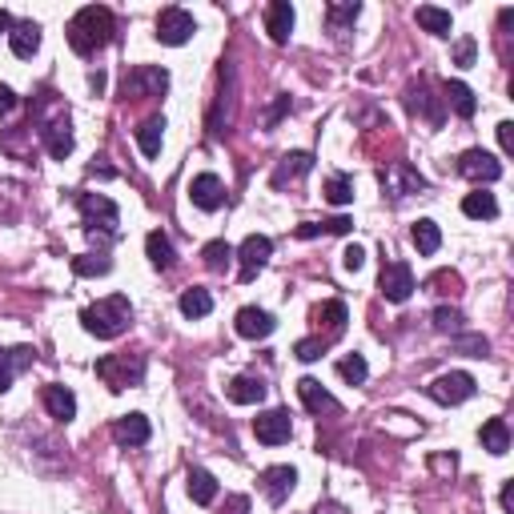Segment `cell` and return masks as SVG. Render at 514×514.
Instances as JSON below:
<instances>
[{
	"label": "cell",
	"mask_w": 514,
	"mask_h": 514,
	"mask_svg": "<svg viewBox=\"0 0 514 514\" xmlns=\"http://www.w3.org/2000/svg\"><path fill=\"white\" fill-rule=\"evenodd\" d=\"M33 121L41 129V141L49 149V157L53 161H65L73 153V125H69V109L57 101L49 88L33 96Z\"/></svg>",
	"instance_id": "6da1fadb"
},
{
	"label": "cell",
	"mask_w": 514,
	"mask_h": 514,
	"mask_svg": "<svg viewBox=\"0 0 514 514\" xmlns=\"http://www.w3.org/2000/svg\"><path fill=\"white\" fill-rule=\"evenodd\" d=\"M109 41H113V12H109L105 4H88V9H81L77 17L69 20L73 53L93 57L96 49H105Z\"/></svg>",
	"instance_id": "7a4b0ae2"
},
{
	"label": "cell",
	"mask_w": 514,
	"mask_h": 514,
	"mask_svg": "<svg viewBox=\"0 0 514 514\" xmlns=\"http://www.w3.org/2000/svg\"><path fill=\"white\" fill-rule=\"evenodd\" d=\"M129 322H133V305L125 294L101 297V302H93L85 314H81V326H85L93 338H105V341L121 338V334L129 330Z\"/></svg>",
	"instance_id": "3957f363"
},
{
	"label": "cell",
	"mask_w": 514,
	"mask_h": 514,
	"mask_svg": "<svg viewBox=\"0 0 514 514\" xmlns=\"http://www.w3.org/2000/svg\"><path fill=\"white\" fill-rule=\"evenodd\" d=\"M96 378H101L109 390L141 386V378H145V354H105L96 362Z\"/></svg>",
	"instance_id": "277c9868"
},
{
	"label": "cell",
	"mask_w": 514,
	"mask_h": 514,
	"mask_svg": "<svg viewBox=\"0 0 514 514\" xmlns=\"http://www.w3.org/2000/svg\"><path fill=\"white\" fill-rule=\"evenodd\" d=\"M77 210L81 218H85L88 234H117V226H121V210H117V201L105 197V193H81L77 197Z\"/></svg>",
	"instance_id": "5b68a950"
},
{
	"label": "cell",
	"mask_w": 514,
	"mask_h": 514,
	"mask_svg": "<svg viewBox=\"0 0 514 514\" xmlns=\"http://www.w3.org/2000/svg\"><path fill=\"white\" fill-rule=\"evenodd\" d=\"M165 88H169L165 69H157V65H133V69L125 73L121 93L129 96V101H145V96H161Z\"/></svg>",
	"instance_id": "8992f818"
},
{
	"label": "cell",
	"mask_w": 514,
	"mask_h": 514,
	"mask_svg": "<svg viewBox=\"0 0 514 514\" xmlns=\"http://www.w3.org/2000/svg\"><path fill=\"white\" fill-rule=\"evenodd\" d=\"M378 181H382V189L390 193L394 201H402V197H410V193L426 189V177H422L418 169H410L406 161H390V165L378 173Z\"/></svg>",
	"instance_id": "52a82bcc"
},
{
	"label": "cell",
	"mask_w": 514,
	"mask_h": 514,
	"mask_svg": "<svg viewBox=\"0 0 514 514\" xmlns=\"http://www.w3.org/2000/svg\"><path fill=\"white\" fill-rule=\"evenodd\" d=\"M474 390H479V386H474V378H471V374H462V370L434 378V382L426 386V394L438 402V406H458V402L474 398Z\"/></svg>",
	"instance_id": "ba28073f"
},
{
	"label": "cell",
	"mask_w": 514,
	"mask_h": 514,
	"mask_svg": "<svg viewBox=\"0 0 514 514\" xmlns=\"http://www.w3.org/2000/svg\"><path fill=\"white\" fill-rule=\"evenodd\" d=\"M270 253H273V242H270V237H265V234H249V237L242 242V249H237V265H242V270H237V278H242V281H253L257 273L265 270Z\"/></svg>",
	"instance_id": "9c48e42d"
},
{
	"label": "cell",
	"mask_w": 514,
	"mask_h": 514,
	"mask_svg": "<svg viewBox=\"0 0 514 514\" xmlns=\"http://www.w3.org/2000/svg\"><path fill=\"white\" fill-rule=\"evenodd\" d=\"M197 33V20H193V12H185V9H177V4H169V9H161L157 12V41L161 44H185L189 36Z\"/></svg>",
	"instance_id": "30bf717a"
},
{
	"label": "cell",
	"mask_w": 514,
	"mask_h": 514,
	"mask_svg": "<svg viewBox=\"0 0 514 514\" xmlns=\"http://www.w3.org/2000/svg\"><path fill=\"white\" fill-rule=\"evenodd\" d=\"M378 289H382L386 302L402 305L410 294H414V270L406 262H386L382 265V278H378Z\"/></svg>",
	"instance_id": "8fae6325"
},
{
	"label": "cell",
	"mask_w": 514,
	"mask_h": 514,
	"mask_svg": "<svg viewBox=\"0 0 514 514\" xmlns=\"http://www.w3.org/2000/svg\"><path fill=\"white\" fill-rule=\"evenodd\" d=\"M253 434H257V442H265V446L289 442V434H294L289 410H265V414H257V418H253Z\"/></svg>",
	"instance_id": "7c38bea8"
},
{
	"label": "cell",
	"mask_w": 514,
	"mask_h": 514,
	"mask_svg": "<svg viewBox=\"0 0 514 514\" xmlns=\"http://www.w3.org/2000/svg\"><path fill=\"white\" fill-rule=\"evenodd\" d=\"M189 201L205 213H218L221 205H226V185H221V177L218 173H197L189 181Z\"/></svg>",
	"instance_id": "4fadbf2b"
},
{
	"label": "cell",
	"mask_w": 514,
	"mask_h": 514,
	"mask_svg": "<svg viewBox=\"0 0 514 514\" xmlns=\"http://www.w3.org/2000/svg\"><path fill=\"white\" fill-rule=\"evenodd\" d=\"M458 173L466 181H498L502 177V161H495L487 149H466L458 157Z\"/></svg>",
	"instance_id": "5bb4252c"
},
{
	"label": "cell",
	"mask_w": 514,
	"mask_h": 514,
	"mask_svg": "<svg viewBox=\"0 0 514 514\" xmlns=\"http://www.w3.org/2000/svg\"><path fill=\"white\" fill-rule=\"evenodd\" d=\"M262 495H265V502L270 506H281L289 495H294V487H297V471L294 466H265L262 471Z\"/></svg>",
	"instance_id": "9a60e30c"
},
{
	"label": "cell",
	"mask_w": 514,
	"mask_h": 514,
	"mask_svg": "<svg viewBox=\"0 0 514 514\" xmlns=\"http://www.w3.org/2000/svg\"><path fill=\"white\" fill-rule=\"evenodd\" d=\"M234 330L242 334V338L257 341V338H270L273 330H278V322H273V314H265V310H257V305H245V310H237V322Z\"/></svg>",
	"instance_id": "2e32d148"
},
{
	"label": "cell",
	"mask_w": 514,
	"mask_h": 514,
	"mask_svg": "<svg viewBox=\"0 0 514 514\" xmlns=\"http://www.w3.org/2000/svg\"><path fill=\"white\" fill-rule=\"evenodd\" d=\"M297 398H302V406L310 410V414H338V402H334L330 390H322V382L318 378H302L297 382Z\"/></svg>",
	"instance_id": "e0dca14e"
},
{
	"label": "cell",
	"mask_w": 514,
	"mask_h": 514,
	"mask_svg": "<svg viewBox=\"0 0 514 514\" xmlns=\"http://www.w3.org/2000/svg\"><path fill=\"white\" fill-rule=\"evenodd\" d=\"M41 402H44V410H49L57 422H73V418H77V394H73L69 386H44Z\"/></svg>",
	"instance_id": "ac0fdd59"
},
{
	"label": "cell",
	"mask_w": 514,
	"mask_h": 514,
	"mask_svg": "<svg viewBox=\"0 0 514 514\" xmlns=\"http://www.w3.org/2000/svg\"><path fill=\"white\" fill-rule=\"evenodd\" d=\"M149 434H153V426H149L145 414H125V418L113 422V438L121 446H145Z\"/></svg>",
	"instance_id": "d6986e66"
},
{
	"label": "cell",
	"mask_w": 514,
	"mask_h": 514,
	"mask_svg": "<svg viewBox=\"0 0 514 514\" xmlns=\"http://www.w3.org/2000/svg\"><path fill=\"white\" fill-rule=\"evenodd\" d=\"M265 33L278 44L289 41V33H294V4L289 0H273L270 9H265Z\"/></svg>",
	"instance_id": "ffe728a7"
},
{
	"label": "cell",
	"mask_w": 514,
	"mask_h": 514,
	"mask_svg": "<svg viewBox=\"0 0 514 514\" xmlns=\"http://www.w3.org/2000/svg\"><path fill=\"white\" fill-rule=\"evenodd\" d=\"M9 44H12V53H17L20 61H28V57L41 49V25H33V20H12Z\"/></svg>",
	"instance_id": "44dd1931"
},
{
	"label": "cell",
	"mask_w": 514,
	"mask_h": 514,
	"mask_svg": "<svg viewBox=\"0 0 514 514\" xmlns=\"http://www.w3.org/2000/svg\"><path fill=\"white\" fill-rule=\"evenodd\" d=\"M33 366V349L28 346H17V349H0V394L12 386V378L20 374V370Z\"/></svg>",
	"instance_id": "7402d4cb"
},
{
	"label": "cell",
	"mask_w": 514,
	"mask_h": 514,
	"mask_svg": "<svg viewBox=\"0 0 514 514\" xmlns=\"http://www.w3.org/2000/svg\"><path fill=\"white\" fill-rule=\"evenodd\" d=\"M310 169H314V153H286V157L278 161V169H273V189H281L286 181L305 177Z\"/></svg>",
	"instance_id": "603a6c76"
},
{
	"label": "cell",
	"mask_w": 514,
	"mask_h": 514,
	"mask_svg": "<svg viewBox=\"0 0 514 514\" xmlns=\"http://www.w3.org/2000/svg\"><path fill=\"white\" fill-rule=\"evenodd\" d=\"M442 101L454 109V113L462 117V121H471L474 117V109H479V101H474V88L471 85H462V81H446V88H442Z\"/></svg>",
	"instance_id": "cb8c5ba5"
},
{
	"label": "cell",
	"mask_w": 514,
	"mask_h": 514,
	"mask_svg": "<svg viewBox=\"0 0 514 514\" xmlns=\"http://www.w3.org/2000/svg\"><path fill=\"white\" fill-rule=\"evenodd\" d=\"M226 394H229V402H237V406H257V402L265 398V382H262V378L242 374V378H234V382L226 386Z\"/></svg>",
	"instance_id": "d4e9b609"
},
{
	"label": "cell",
	"mask_w": 514,
	"mask_h": 514,
	"mask_svg": "<svg viewBox=\"0 0 514 514\" xmlns=\"http://www.w3.org/2000/svg\"><path fill=\"white\" fill-rule=\"evenodd\" d=\"M314 322H318V330L326 326V334H330V338H338V334L346 330V322H349L346 302H322V305L314 310Z\"/></svg>",
	"instance_id": "484cf974"
},
{
	"label": "cell",
	"mask_w": 514,
	"mask_h": 514,
	"mask_svg": "<svg viewBox=\"0 0 514 514\" xmlns=\"http://www.w3.org/2000/svg\"><path fill=\"white\" fill-rule=\"evenodd\" d=\"M161 141H165V117H149V121L137 125V145L145 157H157Z\"/></svg>",
	"instance_id": "4316f807"
},
{
	"label": "cell",
	"mask_w": 514,
	"mask_h": 514,
	"mask_svg": "<svg viewBox=\"0 0 514 514\" xmlns=\"http://www.w3.org/2000/svg\"><path fill=\"white\" fill-rule=\"evenodd\" d=\"M479 438H482V450H490V454L510 450V426H506V418H487L479 430Z\"/></svg>",
	"instance_id": "83f0119b"
},
{
	"label": "cell",
	"mask_w": 514,
	"mask_h": 514,
	"mask_svg": "<svg viewBox=\"0 0 514 514\" xmlns=\"http://www.w3.org/2000/svg\"><path fill=\"white\" fill-rule=\"evenodd\" d=\"M462 213H466V218H474V221H490V218H498V201H495V193H487V189L466 193V197H462Z\"/></svg>",
	"instance_id": "f1b7e54d"
},
{
	"label": "cell",
	"mask_w": 514,
	"mask_h": 514,
	"mask_svg": "<svg viewBox=\"0 0 514 514\" xmlns=\"http://www.w3.org/2000/svg\"><path fill=\"white\" fill-rule=\"evenodd\" d=\"M145 253H149V262L157 265V270H173L177 265V253H173V242H169L161 229H153V234L145 237Z\"/></svg>",
	"instance_id": "f546056e"
},
{
	"label": "cell",
	"mask_w": 514,
	"mask_h": 514,
	"mask_svg": "<svg viewBox=\"0 0 514 514\" xmlns=\"http://www.w3.org/2000/svg\"><path fill=\"white\" fill-rule=\"evenodd\" d=\"M410 242H414V249H418L422 257H430V253H438V245H442V229H438L430 218H422V221H414V229H410Z\"/></svg>",
	"instance_id": "4dcf8cb0"
},
{
	"label": "cell",
	"mask_w": 514,
	"mask_h": 514,
	"mask_svg": "<svg viewBox=\"0 0 514 514\" xmlns=\"http://www.w3.org/2000/svg\"><path fill=\"white\" fill-rule=\"evenodd\" d=\"M185 482H189V498H193L197 506H210L213 498H218V479H213L210 471H201V466H193Z\"/></svg>",
	"instance_id": "1f68e13d"
},
{
	"label": "cell",
	"mask_w": 514,
	"mask_h": 514,
	"mask_svg": "<svg viewBox=\"0 0 514 514\" xmlns=\"http://www.w3.org/2000/svg\"><path fill=\"white\" fill-rule=\"evenodd\" d=\"M414 20H418L422 28H426L430 36H450V28H454V17L446 9H434V4H422L418 12H414Z\"/></svg>",
	"instance_id": "d6a6232c"
},
{
	"label": "cell",
	"mask_w": 514,
	"mask_h": 514,
	"mask_svg": "<svg viewBox=\"0 0 514 514\" xmlns=\"http://www.w3.org/2000/svg\"><path fill=\"white\" fill-rule=\"evenodd\" d=\"M177 305H181L185 318H205L213 310V297H210V289H197V286H193V289H185Z\"/></svg>",
	"instance_id": "836d02e7"
},
{
	"label": "cell",
	"mask_w": 514,
	"mask_h": 514,
	"mask_svg": "<svg viewBox=\"0 0 514 514\" xmlns=\"http://www.w3.org/2000/svg\"><path fill=\"white\" fill-rule=\"evenodd\" d=\"M113 270V262H109V257H101V253H85V257H73V273H77V278H105V273Z\"/></svg>",
	"instance_id": "e575fe53"
},
{
	"label": "cell",
	"mask_w": 514,
	"mask_h": 514,
	"mask_svg": "<svg viewBox=\"0 0 514 514\" xmlns=\"http://www.w3.org/2000/svg\"><path fill=\"white\" fill-rule=\"evenodd\" d=\"M326 201H330V205H349V201H354V181H349L346 173H334L330 181H326Z\"/></svg>",
	"instance_id": "d590c367"
},
{
	"label": "cell",
	"mask_w": 514,
	"mask_h": 514,
	"mask_svg": "<svg viewBox=\"0 0 514 514\" xmlns=\"http://www.w3.org/2000/svg\"><path fill=\"white\" fill-rule=\"evenodd\" d=\"M357 12H362V4H357V0H346V4H330V9H326V20H330L334 33H341L346 25L357 20Z\"/></svg>",
	"instance_id": "8d00e7d4"
},
{
	"label": "cell",
	"mask_w": 514,
	"mask_h": 514,
	"mask_svg": "<svg viewBox=\"0 0 514 514\" xmlns=\"http://www.w3.org/2000/svg\"><path fill=\"white\" fill-rule=\"evenodd\" d=\"M338 374L346 378L349 386H362V382H366V378H370L366 357H362V354H349V357H341V362H338Z\"/></svg>",
	"instance_id": "74e56055"
},
{
	"label": "cell",
	"mask_w": 514,
	"mask_h": 514,
	"mask_svg": "<svg viewBox=\"0 0 514 514\" xmlns=\"http://www.w3.org/2000/svg\"><path fill=\"white\" fill-rule=\"evenodd\" d=\"M201 262H205V270H226L234 262V249H229V242H210L201 249Z\"/></svg>",
	"instance_id": "f35d334b"
},
{
	"label": "cell",
	"mask_w": 514,
	"mask_h": 514,
	"mask_svg": "<svg viewBox=\"0 0 514 514\" xmlns=\"http://www.w3.org/2000/svg\"><path fill=\"white\" fill-rule=\"evenodd\" d=\"M434 101L438 96H426V88H410V109H414V113L422 109V113L430 117V125H442V113L434 109Z\"/></svg>",
	"instance_id": "ab89813d"
},
{
	"label": "cell",
	"mask_w": 514,
	"mask_h": 514,
	"mask_svg": "<svg viewBox=\"0 0 514 514\" xmlns=\"http://www.w3.org/2000/svg\"><path fill=\"white\" fill-rule=\"evenodd\" d=\"M474 53H479L474 36H462V41L454 44V65H458V69H471V65H474Z\"/></svg>",
	"instance_id": "60d3db41"
},
{
	"label": "cell",
	"mask_w": 514,
	"mask_h": 514,
	"mask_svg": "<svg viewBox=\"0 0 514 514\" xmlns=\"http://www.w3.org/2000/svg\"><path fill=\"white\" fill-rule=\"evenodd\" d=\"M434 326L438 330H462V314L454 305H438L434 310Z\"/></svg>",
	"instance_id": "b9f144b4"
},
{
	"label": "cell",
	"mask_w": 514,
	"mask_h": 514,
	"mask_svg": "<svg viewBox=\"0 0 514 514\" xmlns=\"http://www.w3.org/2000/svg\"><path fill=\"white\" fill-rule=\"evenodd\" d=\"M294 354L302 357V362H318V357L326 354V341H318V338H302V341L294 346Z\"/></svg>",
	"instance_id": "7bdbcfd3"
},
{
	"label": "cell",
	"mask_w": 514,
	"mask_h": 514,
	"mask_svg": "<svg viewBox=\"0 0 514 514\" xmlns=\"http://www.w3.org/2000/svg\"><path fill=\"white\" fill-rule=\"evenodd\" d=\"M341 265H346L349 273H357L362 265H366V249H362V245H349V249L341 253Z\"/></svg>",
	"instance_id": "ee69618b"
},
{
	"label": "cell",
	"mask_w": 514,
	"mask_h": 514,
	"mask_svg": "<svg viewBox=\"0 0 514 514\" xmlns=\"http://www.w3.org/2000/svg\"><path fill=\"white\" fill-rule=\"evenodd\" d=\"M286 113H289V96H278V101L265 109V129H273V125H278Z\"/></svg>",
	"instance_id": "f6af8a7d"
},
{
	"label": "cell",
	"mask_w": 514,
	"mask_h": 514,
	"mask_svg": "<svg viewBox=\"0 0 514 514\" xmlns=\"http://www.w3.org/2000/svg\"><path fill=\"white\" fill-rule=\"evenodd\" d=\"M454 349H462V354H471V357H482L487 354V338H462V341H454Z\"/></svg>",
	"instance_id": "bcb514c9"
},
{
	"label": "cell",
	"mask_w": 514,
	"mask_h": 514,
	"mask_svg": "<svg viewBox=\"0 0 514 514\" xmlns=\"http://www.w3.org/2000/svg\"><path fill=\"white\" fill-rule=\"evenodd\" d=\"M498 145H502V153H506V157H510V153H514V125H510V121H502V125H498Z\"/></svg>",
	"instance_id": "7dc6e473"
},
{
	"label": "cell",
	"mask_w": 514,
	"mask_h": 514,
	"mask_svg": "<svg viewBox=\"0 0 514 514\" xmlns=\"http://www.w3.org/2000/svg\"><path fill=\"white\" fill-rule=\"evenodd\" d=\"M354 229V221L349 218H330V221H322V234H349Z\"/></svg>",
	"instance_id": "c3c4849f"
},
{
	"label": "cell",
	"mask_w": 514,
	"mask_h": 514,
	"mask_svg": "<svg viewBox=\"0 0 514 514\" xmlns=\"http://www.w3.org/2000/svg\"><path fill=\"white\" fill-rule=\"evenodd\" d=\"M12 109H17V93L9 85H0V117H9Z\"/></svg>",
	"instance_id": "681fc988"
},
{
	"label": "cell",
	"mask_w": 514,
	"mask_h": 514,
	"mask_svg": "<svg viewBox=\"0 0 514 514\" xmlns=\"http://www.w3.org/2000/svg\"><path fill=\"white\" fill-rule=\"evenodd\" d=\"M226 514H249V498H245V495H229L226 498Z\"/></svg>",
	"instance_id": "f907efd6"
},
{
	"label": "cell",
	"mask_w": 514,
	"mask_h": 514,
	"mask_svg": "<svg viewBox=\"0 0 514 514\" xmlns=\"http://www.w3.org/2000/svg\"><path fill=\"white\" fill-rule=\"evenodd\" d=\"M502 510L506 514L514 510V482H506V487H502Z\"/></svg>",
	"instance_id": "816d5d0a"
},
{
	"label": "cell",
	"mask_w": 514,
	"mask_h": 514,
	"mask_svg": "<svg viewBox=\"0 0 514 514\" xmlns=\"http://www.w3.org/2000/svg\"><path fill=\"white\" fill-rule=\"evenodd\" d=\"M454 466H458L454 454H450V458H434V471H442V474H454Z\"/></svg>",
	"instance_id": "f5cc1de1"
},
{
	"label": "cell",
	"mask_w": 514,
	"mask_h": 514,
	"mask_svg": "<svg viewBox=\"0 0 514 514\" xmlns=\"http://www.w3.org/2000/svg\"><path fill=\"white\" fill-rule=\"evenodd\" d=\"M88 85H93V93H105V85H109L105 73H93V77H88Z\"/></svg>",
	"instance_id": "db71d44e"
},
{
	"label": "cell",
	"mask_w": 514,
	"mask_h": 514,
	"mask_svg": "<svg viewBox=\"0 0 514 514\" xmlns=\"http://www.w3.org/2000/svg\"><path fill=\"white\" fill-rule=\"evenodd\" d=\"M9 33H12V17L0 9V36H9Z\"/></svg>",
	"instance_id": "11a10c76"
},
{
	"label": "cell",
	"mask_w": 514,
	"mask_h": 514,
	"mask_svg": "<svg viewBox=\"0 0 514 514\" xmlns=\"http://www.w3.org/2000/svg\"><path fill=\"white\" fill-rule=\"evenodd\" d=\"M314 514H338V506H334V502H322Z\"/></svg>",
	"instance_id": "9f6ffc18"
}]
</instances>
